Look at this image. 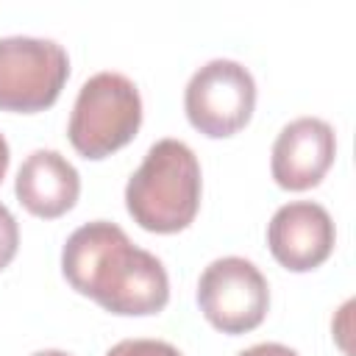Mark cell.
Instances as JSON below:
<instances>
[{
  "mask_svg": "<svg viewBox=\"0 0 356 356\" xmlns=\"http://www.w3.org/2000/svg\"><path fill=\"white\" fill-rule=\"evenodd\" d=\"M337 245L331 214L314 200L284 203L267 222V248L289 273L317 270Z\"/></svg>",
  "mask_w": 356,
  "mask_h": 356,
  "instance_id": "52a82bcc",
  "label": "cell"
},
{
  "mask_svg": "<svg viewBox=\"0 0 356 356\" xmlns=\"http://www.w3.org/2000/svg\"><path fill=\"white\" fill-rule=\"evenodd\" d=\"M256 106V81L234 58H211L192 72L184 89V111L195 131L209 139L239 134Z\"/></svg>",
  "mask_w": 356,
  "mask_h": 356,
  "instance_id": "5b68a950",
  "label": "cell"
},
{
  "mask_svg": "<svg viewBox=\"0 0 356 356\" xmlns=\"http://www.w3.org/2000/svg\"><path fill=\"white\" fill-rule=\"evenodd\" d=\"M106 356H181V350L161 339H122L111 345Z\"/></svg>",
  "mask_w": 356,
  "mask_h": 356,
  "instance_id": "30bf717a",
  "label": "cell"
},
{
  "mask_svg": "<svg viewBox=\"0 0 356 356\" xmlns=\"http://www.w3.org/2000/svg\"><path fill=\"white\" fill-rule=\"evenodd\" d=\"M61 273L75 292L92 298L111 314L147 317L159 314L170 300L164 264L150 250L136 248L108 220L83 222L67 236Z\"/></svg>",
  "mask_w": 356,
  "mask_h": 356,
  "instance_id": "6da1fadb",
  "label": "cell"
},
{
  "mask_svg": "<svg viewBox=\"0 0 356 356\" xmlns=\"http://www.w3.org/2000/svg\"><path fill=\"white\" fill-rule=\"evenodd\" d=\"M31 356H70V353H64V350H36V353H31Z\"/></svg>",
  "mask_w": 356,
  "mask_h": 356,
  "instance_id": "5bb4252c",
  "label": "cell"
},
{
  "mask_svg": "<svg viewBox=\"0 0 356 356\" xmlns=\"http://www.w3.org/2000/svg\"><path fill=\"white\" fill-rule=\"evenodd\" d=\"M236 356H298V350H292V348H286L281 342H259V345L245 348Z\"/></svg>",
  "mask_w": 356,
  "mask_h": 356,
  "instance_id": "7c38bea8",
  "label": "cell"
},
{
  "mask_svg": "<svg viewBox=\"0 0 356 356\" xmlns=\"http://www.w3.org/2000/svg\"><path fill=\"white\" fill-rule=\"evenodd\" d=\"M70 78L67 50L53 39H0V111L36 114L50 108Z\"/></svg>",
  "mask_w": 356,
  "mask_h": 356,
  "instance_id": "277c9868",
  "label": "cell"
},
{
  "mask_svg": "<svg viewBox=\"0 0 356 356\" xmlns=\"http://www.w3.org/2000/svg\"><path fill=\"white\" fill-rule=\"evenodd\" d=\"M142 125V97L131 78L122 72H97L83 81L67 136L70 145L92 161H100L125 147Z\"/></svg>",
  "mask_w": 356,
  "mask_h": 356,
  "instance_id": "3957f363",
  "label": "cell"
},
{
  "mask_svg": "<svg viewBox=\"0 0 356 356\" xmlns=\"http://www.w3.org/2000/svg\"><path fill=\"white\" fill-rule=\"evenodd\" d=\"M200 161L181 139H159L125 184V209L150 234H178L200 209Z\"/></svg>",
  "mask_w": 356,
  "mask_h": 356,
  "instance_id": "7a4b0ae2",
  "label": "cell"
},
{
  "mask_svg": "<svg viewBox=\"0 0 356 356\" xmlns=\"http://www.w3.org/2000/svg\"><path fill=\"white\" fill-rule=\"evenodd\" d=\"M8 161H11V153H8V142H6V136L0 134V184H3V178H6Z\"/></svg>",
  "mask_w": 356,
  "mask_h": 356,
  "instance_id": "4fadbf2b",
  "label": "cell"
},
{
  "mask_svg": "<svg viewBox=\"0 0 356 356\" xmlns=\"http://www.w3.org/2000/svg\"><path fill=\"white\" fill-rule=\"evenodd\" d=\"M337 156L334 128L320 117H298L273 142L270 172L281 189L306 192L317 186Z\"/></svg>",
  "mask_w": 356,
  "mask_h": 356,
  "instance_id": "ba28073f",
  "label": "cell"
},
{
  "mask_svg": "<svg viewBox=\"0 0 356 356\" xmlns=\"http://www.w3.org/2000/svg\"><path fill=\"white\" fill-rule=\"evenodd\" d=\"M17 248H19V225L14 214L0 203V270L11 264V259L17 256Z\"/></svg>",
  "mask_w": 356,
  "mask_h": 356,
  "instance_id": "8fae6325",
  "label": "cell"
},
{
  "mask_svg": "<svg viewBox=\"0 0 356 356\" xmlns=\"http://www.w3.org/2000/svg\"><path fill=\"white\" fill-rule=\"evenodd\" d=\"M197 306L222 334H248L259 328L270 309V286L261 270L242 256L214 259L197 281Z\"/></svg>",
  "mask_w": 356,
  "mask_h": 356,
  "instance_id": "8992f818",
  "label": "cell"
},
{
  "mask_svg": "<svg viewBox=\"0 0 356 356\" xmlns=\"http://www.w3.org/2000/svg\"><path fill=\"white\" fill-rule=\"evenodd\" d=\"M14 192L25 211L56 220L78 203L81 175L58 150H33L17 170Z\"/></svg>",
  "mask_w": 356,
  "mask_h": 356,
  "instance_id": "9c48e42d",
  "label": "cell"
}]
</instances>
